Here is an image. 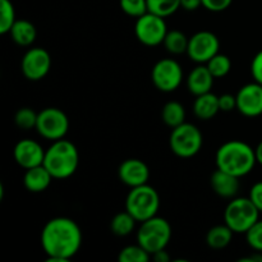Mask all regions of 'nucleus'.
I'll use <instances>...</instances> for the list:
<instances>
[{"mask_svg":"<svg viewBox=\"0 0 262 262\" xmlns=\"http://www.w3.org/2000/svg\"><path fill=\"white\" fill-rule=\"evenodd\" d=\"M35 129L45 140H61L68 133L69 119L61 109L45 107L38 113L37 124H36Z\"/></svg>","mask_w":262,"mask_h":262,"instance_id":"nucleus-8","label":"nucleus"},{"mask_svg":"<svg viewBox=\"0 0 262 262\" xmlns=\"http://www.w3.org/2000/svg\"><path fill=\"white\" fill-rule=\"evenodd\" d=\"M215 163L220 170L242 178L253 170L257 160L255 148L243 141L232 140L223 143L217 148Z\"/></svg>","mask_w":262,"mask_h":262,"instance_id":"nucleus-2","label":"nucleus"},{"mask_svg":"<svg viewBox=\"0 0 262 262\" xmlns=\"http://www.w3.org/2000/svg\"><path fill=\"white\" fill-rule=\"evenodd\" d=\"M3 194H4V188H3V183H0V201L3 200Z\"/></svg>","mask_w":262,"mask_h":262,"instance_id":"nucleus-39","label":"nucleus"},{"mask_svg":"<svg viewBox=\"0 0 262 262\" xmlns=\"http://www.w3.org/2000/svg\"><path fill=\"white\" fill-rule=\"evenodd\" d=\"M251 74L257 83L262 84V50L258 51L251 63Z\"/></svg>","mask_w":262,"mask_h":262,"instance_id":"nucleus-33","label":"nucleus"},{"mask_svg":"<svg viewBox=\"0 0 262 262\" xmlns=\"http://www.w3.org/2000/svg\"><path fill=\"white\" fill-rule=\"evenodd\" d=\"M210 184L215 193L223 199H234L239 191V178L233 174L216 169L211 174Z\"/></svg>","mask_w":262,"mask_h":262,"instance_id":"nucleus-16","label":"nucleus"},{"mask_svg":"<svg viewBox=\"0 0 262 262\" xmlns=\"http://www.w3.org/2000/svg\"><path fill=\"white\" fill-rule=\"evenodd\" d=\"M204 137L199 128L192 123L184 122L183 124L173 128L169 137V146L174 155L182 159H191L201 151Z\"/></svg>","mask_w":262,"mask_h":262,"instance_id":"nucleus-7","label":"nucleus"},{"mask_svg":"<svg viewBox=\"0 0 262 262\" xmlns=\"http://www.w3.org/2000/svg\"><path fill=\"white\" fill-rule=\"evenodd\" d=\"M171 239V227L164 217L154 216L141 223L137 232V243L151 256L160 250H165Z\"/></svg>","mask_w":262,"mask_h":262,"instance_id":"nucleus-5","label":"nucleus"},{"mask_svg":"<svg viewBox=\"0 0 262 262\" xmlns=\"http://www.w3.org/2000/svg\"><path fill=\"white\" fill-rule=\"evenodd\" d=\"M260 217V211L250 197H234L227 205L224 222L237 234H246Z\"/></svg>","mask_w":262,"mask_h":262,"instance_id":"nucleus-6","label":"nucleus"},{"mask_svg":"<svg viewBox=\"0 0 262 262\" xmlns=\"http://www.w3.org/2000/svg\"><path fill=\"white\" fill-rule=\"evenodd\" d=\"M120 9L127 15L138 18L148 12L147 0H119Z\"/></svg>","mask_w":262,"mask_h":262,"instance_id":"nucleus-30","label":"nucleus"},{"mask_svg":"<svg viewBox=\"0 0 262 262\" xmlns=\"http://www.w3.org/2000/svg\"><path fill=\"white\" fill-rule=\"evenodd\" d=\"M53 179V176L49 173L45 166L38 165L26 170L23 184H25V188L31 193H41L50 187Z\"/></svg>","mask_w":262,"mask_h":262,"instance_id":"nucleus-18","label":"nucleus"},{"mask_svg":"<svg viewBox=\"0 0 262 262\" xmlns=\"http://www.w3.org/2000/svg\"><path fill=\"white\" fill-rule=\"evenodd\" d=\"M10 37L17 45L31 46L36 40L37 31L32 22L27 19H17L10 30Z\"/></svg>","mask_w":262,"mask_h":262,"instance_id":"nucleus-20","label":"nucleus"},{"mask_svg":"<svg viewBox=\"0 0 262 262\" xmlns=\"http://www.w3.org/2000/svg\"><path fill=\"white\" fill-rule=\"evenodd\" d=\"M233 0H202V7L210 12H223L232 5Z\"/></svg>","mask_w":262,"mask_h":262,"instance_id":"nucleus-32","label":"nucleus"},{"mask_svg":"<svg viewBox=\"0 0 262 262\" xmlns=\"http://www.w3.org/2000/svg\"><path fill=\"white\" fill-rule=\"evenodd\" d=\"M250 200L253 202L256 207L258 209V211L262 212V181L257 182L252 186L250 191Z\"/></svg>","mask_w":262,"mask_h":262,"instance_id":"nucleus-35","label":"nucleus"},{"mask_svg":"<svg viewBox=\"0 0 262 262\" xmlns=\"http://www.w3.org/2000/svg\"><path fill=\"white\" fill-rule=\"evenodd\" d=\"M161 119L169 128H176L186 122V109L178 101H168L161 110Z\"/></svg>","mask_w":262,"mask_h":262,"instance_id":"nucleus-22","label":"nucleus"},{"mask_svg":"<svg viewBox=\"0 0 262 262\" xmlns=\"http://www.w3.org/2000/svg\"><path fill=\"white\" fill-rule=\"evenodd\" d=\"M188 41L189 38L187 37L186 33L179 30H173L168 31L165 38H164L163 45L168 53L173 54V55H181V54L187 53Z\"/></svg>","mask_w":262,"mask_h":262,"instance_id":"nucleus-24","label":"nucleus"},{"mask_svg":"<svg viewBox=\"0 0 262 262\" xmlns=\"http://www.w3.org/2000/svg\"><path fill=\"white\" fill-rule=\"evenodd\" d=\"M220 41L211 31H199L189 37L187 55L192 61L205 64L219 53Z\"/></svg>","mask_w":262,"mask_h":262,"instance_id":"nucleus-11","label":"nucleus"},{"mask_svg":"<svg viewBox=\"0 0 262 262\" xmlns=\"http://www.w3.org/2000/svg\"><path fill=\"white\" fill-rule=\"evenodd\" d=\"M255 152H256V160L257 163L262 165V141L257 145V147L255 148Z\"/></svg>","mask_w":262,"mask_h":262,"instance_id":"nucleus-38","label":"nucleus"},{"mask_svg":"<svg viewBox=\"0 0 262 262\" xmlns=\"http://www.w3.org/2000/svg\"><path fill=\"white\" fill-rule=\"evenodd\" d=\"M118 260L119 262H148L151 260V255L137 243L123 248L118 255Z\"/></svg>","mask_w":262,"mask_h":262,"instance_id":"nucleus-27","label":"nucleus"},{"mask_svg":"<svg viewBox=\"0 0 262 262\" xmlns=\"http://www.w3.org/2000/svg\"><path fill=\"white\" fill-rule=\"evenodd\" d=\"M214 79L215 77L209 71L207 66L199 64L196 68L189 72L187 77V89L193 96L207 94V92H211Z\"/></svg>","mask_w":262,"mask_h":262,"instance_id":"nucleus-17","label":"nucleus"},{"mask_svg":"<svg viewBox=\"0 0 262 262\" xmlns=\"http://www.w3.org/2000/svg\"><path fill=\"white\" fill-rule=\"evenodd\" d=\"M37 117L38 113H36L31 107H20L14 115L15 125L25 130L32 129V128H36V124H37Z\"/></svg>","mask_w":262,"mask_h":262,"instance_id":"nucleus-29","label":"nucleus"},{"mask_svg":"<svg viewBox=\"0 0 262 262\" xmlns=\"http://www.w3.org/2000/svg\"><path fill=\"white\" fill-rule=\"evenodd\" d=\"M82 230L71 217H53L41 230V246L49 262H67L78 253L82 246Z\"/></svg>","mask_w":262,"mask_h":262,"instance_id":"nucleus-1","label":"nucleus"},{"mask_svg":"<svg viewBox=\"0 0 262 262\" xmlns=\"http://www.w3.org/2000/svg\"><path fill=\"white\" fill-rule=\"evenodd\" d=\"M118 177L122 183L133 188L147 183L150 178V169L140 159H127L119 165Z\"/></svg>","mask_w":262,"mask_h":262,"instance_id":"nucleus-15","label":"nucleus"},{"mask_svg":"<svg viewBox=\"0 0 262 262\" xmlns=\"http://www.w3.org/2000/svg\"><path fill=\"white\" fill-rule=\"evenodd\" d=\"M79 164V152L76 145L68 140L53 141L45 150L43 164L54 179H67L76 173Z\"/></svg>","mask_w":262,"mask_h":262,"instance_id":"nucleus-3","label":"nucleus"},{"mask_svg":"<svg viewBox=\"0 0 262 262\" xmlns=\"http://www.w3.org/2000/svg\"><path fill=\"white\" fill-rule=\"evenodd\" d=\"M206 66L215 78H223V77L229 74L230 69H232V60H230V58L228 55L217 53L216 55L212 56L207 61Z\"/></svg>","mask_w":262,"mask_h":262,"instance_id":"nucleus-26","label":"nucleus"},{"mask_svg":"<svg viewBox=\"0 0 262 262\" xmlns=\"http://www.w3.org/2000/svg\"><path fill=\"white\" fill-rule=\"evenodd\" d=\"M237 110L248 118L260 117L262 114V84L257 82L247 83L235 95Z\"/></svg>","mask_w":262,"mask_h":262,"instance_id":"nucleus-13","label":"nucleus"},{"mask_svg":"<svg viewBox=\"0 0 262 262\" xmlns=\"http://www.w3.org/2000/svg\"><path fill=\"white\" fill-rule=\"evenodd\" d=\"M136 222L137 220L125 210V211L118 212L113 216L112 222H110V229H112L113 234L118 235V237H127V235L132 234L135 230Z\"/></svg>","mask_w":262,"mask_h":262,"instance_id":"nucleus-23","label":"nucleus"},{"mask_svg":"<svg viewBox=\"0 0 262 262\" xmlns=\"http://www.w3.org/2000/svg\"><path fill=\"white\" fill-rule=\"evenodd\" d=\"M246 241L252 250L262 252V220L258 219L246 233Z\"/></svg>","mask_w":262,"mask_h":262,"instance_id":"nucleus-31","label":"nucleus"},{"mask_svg":"<svg viewBox=\"0 0 262 262\" xmlns=\"http://www.w3.org/2000/svg\"><path fill=\"white\" fill-rule=\"evenodd\" d=\"M15 10L10 0H0V33H9L15 22Z\"/></svg>","mask_w":262,"mask_h":262,"instance_id":"nucleus-28","label":"nucleus"},{"mask_svg":"<svg viewBox=\"0 0 262 262\" xmlns=\"http://www.w3.org/2000/svg\"><path fill=\"white\" fill-rule=\"evenodd\" d=\"M159 207L160 196L158 191L147 183L133 187L125 199V210L140 223L156 216Z\"/></svg>","mask_w":262,"mask_h":262,"instance_id":"nucleus-4","label":"nucleus"},{"mask_svg":"<svg viewBox=\"0 0 262 262\" xmlns=\"http://www.w3.org/2000/svg\"><path fill=\"white\" fill-rule=\"evenodd\" d=\"M13 156L14 160L20 168L31 169L35 166L42 165L43 158H45V150L42 146L35 140L25 138L17 142L13 150Z\"/></svg>","mask_w":262,"mask_h":262,"instance_id":"nucleus-14","label":"nucleus"},{"mask_svg":"<svg viewBox=\"0 0 262 262\" xmlns=\"http://www.w3.org/2000/svg\"><path fill=\"white\" fill-rule=\"evenodd\" d=\"M151 258H154V261H156V262H169L170 261V256H169V253L166 252V250L158 251V252H155L152 256H151Z\"/></svg>","mask_w":262,"mask_h":262,"instance_id":"nucleus-37","label":"nucleus"},{"mask_svg":"<svg viewBox=\"0 0 262 262\" xmlns=\"http://www.w3.org/2000/svg\"><path fill=\"white\" fill-rule=\"evenodd\" d=\"M233 234H234V232L227 224L215 225L207 232L206 243L212 250H223L230 245Z\"/></svg>","mask_w":262,"mask_h":262,"instance_id":"nucleus-21","label":"nucleus"},{"mask_svg":"<svg viewBox=\"0 0 262 262\" xmlns=\"http://www.w3.org/2000/svg\"><path fill=\"white\" fill-rule=\"evenodd\" d=\"M148 12L166 18L181 8V0H147Z\"/></svg>","mask_w":262,"mask_h":262,"instance_id":"nucleus-25","label":"nucleus"},{"mask_svg":"<svg viewBox=\"0 0 262 262\" xmlns=\"http://www.w3.org/2000/svg\"><path fill=\"white\" fill-rule=\"evenodd\" d=\"M220 112L219 96L207 92L196 96L193 102V114L201 120H210Z\"/></svg>","mask_w":262,"mask_h":262,"instance_id":"nucleus-19","label":"nucleus"},{"mask_svg":"<svg viewBox=\"0 0 262 262\" xmlns=\"http://www.w3.org/2000/svg\"><path fill=\"white\" fill-rule=\"evenodd\" d=\"M151 79L159 91L169 94L176 91L183 82V69L174 59H161L154 66Z\"/></svg>","mask_w":262,"mask_h":262,"instance_id":"nucleus-10","label":"nucleus"},{"mask_svg":"<svg viewBox=\"0 0 262 262\" xmlns=\"http://www.w3.org/2000/svg\"><path fill=\"white\" fill-rule=\"evenodd\" d=\"M202 7V0H181V8L192 12Z\"/></svg>","mask_w":262,"mask_h":262,"instance_id":"nucleus-36","label":"nucleus"},{"mask_svg":"<svg viewBox=\"0 0 262 262\" xmlns=\"http://www.w3.org/2000/svg\"><path fill=\"white\" fill-rule=\"evenodd\" d=\"M220 112L229 113L237 109V97L232 94H224L219 96Z\"/></svg>","mask_w":262,"mask_h":262,"instance_id":"nucleus-34","label":"nucleus"},{"mask_svg":"<svg viewBox=\"0 0 262 262\" xmlns=\"http://www.w3.org/2000/svg\"><path fill=\"white\" fill-rule=\"evenodd\" d=\"M22 73L28 81H41L51 69V56L43 48H31L20 61Z\"/></svg>","mask_w":262,"mask_h":262,"instance_id":"nucleus-12","label":"nucleus"},{"mask_svg":"<svg viewBox=\"0 0 262 262\" xmlns=\"http://www.w3.org/2000/svg\"><path fill=\"white\" fill-rule=\"evenodd\" d=\"M135 33L137 40L145 46L154 48L160 45L168 33L165 18L147 12L136 20Z\"/></svg>","mask_w":262,"mask_h":262,"instance_id":"nucleus-9","label":"nucleus"}]
</instances>
